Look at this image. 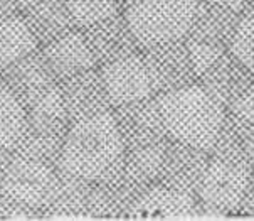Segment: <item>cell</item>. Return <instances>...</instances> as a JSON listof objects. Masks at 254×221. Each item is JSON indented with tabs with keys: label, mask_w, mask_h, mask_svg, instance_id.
<instances>
[{
	"label": "cell",
	"mask_w": 254,
	"mask_h": 221,
	"mask_svg": "<svg viewBox=\"0 0 254 221\" xmlns=\"http://www.w3.org/2000/svg\"><path fill=\"white\" fill-rule=\"evenodd\" d=\"M125 140L110 111L72 122L64 138L58 169L79 179L98 183L125 167Z\"/></svg>",
	"instance_id": "cell-1"
},
{
	"label": "cell",
	"mask_w": 254,
	"mask_h": 221,
	"mask_svg": "<svg viewBox=\"0 0 254 221\" xmlns=\"http://www.w3.org/2000/svg\"><path fill=\"white\" fill-rule=\"evenodd\" d=\"M163 128L184 145L210 149L222 127V110L216 98L199 86H180L158 103Z\"/></svg>",
	"instance_id": "cell-2"
},
{
	"label": "cell",
	"mask_w": 254,
	"mask_h": 221,
	"mask_svg": "<svg viewBox=\"0 0 254 221\" xmlns=\"http://www.w3.org/2000/svg\"><path fill=\"white\" fill-rule=\"evenodd\" d=\"M197 7L193 0H138L127 8L133 37L146 47L179 41L192 29Z\"/></svg>",
	"instance_id": "cell-3"
},
{
	"label": "cell",
	"mask_w": 254,
	"mask_h": 221,
	"mask_svg": "<svg viewBox=\"0 0 254 221\" xmlns=\"http://www.w3.org/2000/svg\"><path fill=\"white\" fill-rule=\"evenodd\" d=\"M59 189V171L36 159L14 155L0 186V194L17 203L46 211L53 205Z\"/></svg>",
	"instance_id": "cell-4"
},
{
	"label": "cell",
	"mask_w": 254,
	"mask_h": 221,
	"mask_svg": "<svg viewBox=\"0 0 254 221\" xmlns=\"http://www.w3.org/2000/svg\"><path fill=\"white\" fill-rule=\"evenodd\" d=\"M100 75L111 105L116 107L146 100L155 88L148 64L133 54L103 64Z\"/></svg>",
	"instance_id": "cell-5"
},
{
	"label": "cell",
	"mask_w": 254,
	"mask_h": 221,
	"mask_svg": "<svg viewBox=\"0 0 254 221\" xmlns=\"http://www.w3.org/2000/svg\"><path fill=\"white\" fill-rule=\"evenodd\" d=\"M249 176L238 164L217 160L202 172L200 196L209 208L229 211L243 203L248 193Z\"/></svg>",
	"instance_id": "cell-6"
},
{
	"label": "cell",
	"mask_w": 254,
	"mask_h": 221,
	"mask_svg": "<svg viewBox=\"0 0 254 221\" xmlns=\"http://www.w3.org/2000/svg\"><path fill=\"white\" fill-rule=\"evenodd\" d=\"M61 93L71 123L86 116L105 113L111 105L101 75L93 69L63 80Z\"/></svg>",
	"instance_id": "cell-7"
},
{
	"label": "cell",
	"mask_w": 254,
	"mask_h": 221,
	"mask_svg": "<svg viewBox=\"0 0 254 221\" xmlns=\"http://www.w3.org/2000/svg\"><path fill=\"white\" fill-rule=\"evenodd\" d=\"M0 76L22 105L46 86L58 83L42 51H34L25 58L12 63L10 66L0 69Z\"/></svg>",
	"instance_id": "cell-8"
},
{
	"label": "cell",
	"mask_w": 254,
	"mask_h": 221,
	"mask_svg": "<svg viewBox=\"0 0 254 221\" xmlns=\"http://www.w3.org/2000/svg\"><path fill=\"white\" fill-rule=\"evenodd\" d=\"M42 53H44L58 81L93 69L94 63H96L84 34L74 31L49 42L47 46H44Z\"/></svg>",
	"instance_id": "cell-9"
},
{
	"label": "cell",
	"mask_w": 254,
	"mask_h": 221,
	"mask_svg": "<svg viewBox=\"0 0 254 221\" xmlns=\"http://www.w3.org/2000/svg\"><path fill=\"white\" fill-rule=\"evenodd\" d=\"M84 37L91 47L96 63L101 64H108L125 56H130L133 42L136 41L127 20L118 19L116 15L84 27Z\"/></svg>",
	"instance_id": "cell-10"
},
{
	"label": "cell",
	"mask_w": 254,
	"mask_h": 221,
	"mask_svg": "<svg viewBox=\"0 0 254 221\" xmlns=\"http://www.w3.org/2000/svg\"><path fill=\"white\" fill-rule=\"evenodd\" d=\"M192 198L179 188H153L131 203L128 216L141 220L189 218L193 215Z\"/></svg>",
	"instance_id": "cell-11"
},
{
	"label": "cell",
	"mask_w": 254,
	"mask_h": 221,
	"mask_svg": "<svg viewBox=\"0 0 254 221\" xmlns=\"http://www.w3.org/2000/svg\"><path fill=\"white\" fill-rule=\"evenodd\" d=\"M20 15L42 46H47L64 34L72 32L76 27L64 0H41L36 5L20 10Z\"/></svg>",
	"instance_id": "cell-12"
},
{
	"label": "cell",
	"mask_w": 254,
	"mask_h": 221,
	"mask_svg": "<svg viewBox=\"0 0 254 221\" xmlns=\"http://www.w3.org/2000/svg\"><path fill=\"white\" fill-rule=\"evenodd\" d=\"M37 39L22 15H14L0 22V69L37 51Z\"/></svg>",
	"instance_id": "cell-13"
},
{
	"label": "cell",
	"mask_w": 254,
	"mask_h": 221,
	"mask_svg": "<svg viewBox=\"0 0 254 221\" xmlns=\"http://www.w3.org/2000/svg\"><path fill=\"white\" fill-rule=\"evenodd\" d=\"M64 138L66 137L39 132V130L25 125L22 135H20V138L15 142L10 150L14 155H22V157L41 160V162H46L58 169Z\"/></svg>",
	"instance_id": "cell-14"
},
{
	"label": "cell",
	"mask_w": 254,
	"mask_h": 221,
	"mask_svg": "<svg viewBox=\"0 0 254 221\" xmlns=\"http://www.w3.org/2000/svg\"><path fill=\"white\" fill-rule=\"evenodd\" d=\"M27 125V111L0 76V147L12 149Z\"/></svg>",
	"instance_id": "cell-15"
},
{
	"label": "cell",
	"mask_w": 254,
	"mask_h": 221,
	"mask_svg": "<svg viewBox=\"0 0 254 221\" xmlns=\"http://www.w3.org/2000/svg\"><path fill=\"white\" fill-rule=\"evenodd\" d=\"M76 25L88 27L116 15V0H64Z\"/></svg>",
	"instance_id": "cell-16"
},
{
	"label": "cell",
	"mask_w": 254,
	"mask_h": 221,
	"mask_svg": "<svg viewBox=\"0 0 254 221\" xmlns=\"http://www.w3.org/2000/svg\"><path fill=\"white\" fill-rule=\"evenodd\" d=\"M232 51L241 63L254 71V20H246L238 29L232 41Z\"/></svg>",
	"instance_id": "cell-17"
},
{
	"label": "cell",
	"mask_w": 254,
	"mask_h": 221,
	"mask_svg": "<svg viewBox=\"0 0 254 221\" xmlns=\"http://www.w3.org/2000/svg\"><path fill=\"white\" fill-rule=\"evenodd\" d=\"M189 58H190L193 71L204 73L212 64L217 63V59L221 58V53H219L216 46L207 41H195L189 47Z\"/></svg>",
	"instance_id": "cell-18"
},
{
	"label": "cell",
	"mask_w": 254,
	"mask_h": 221,
	"mask_svg": "<svg viewBox=\"0 0 254 221\" xmlns=\"http://www.w3.org/2000/svg\"><path fill=\"white\" fill-rule=\"evenodd\" d=\"M19 10H20L19 3H17L15 0H0V22L17 15Z\"/></svg>",
	"instance_id": "cell-19"
},
{
	"label": "cell",
	"mask_w": 254,
	"mask_h": 221,
	"mask_svg": "<svg viewBox=\"0 0 254 221\" xmlns=\"http://www.w3.org/2000/svg\"><path fill=\"white\" fill-rule=\"evenodd\" d=\"M12 157H14V154H12L10 149L0 147V186H2V179H3V176H5V171H7L8 164H10Z\"/></svg>",
	"instance_id": "cell-20"
},
{
	"label": "cell",
	"mask_w": 254,
	"mask_h": 221,
	"mask_svg": "<svg viewBox=\"0 0 254 221\" xmlns=\"http://www.w3.org/2000/svg\"><path fill=\"white\" fill-rule=\"evenodd\" d=\"M212 3H216V5H224V7H229V8H236L239 7L241 3L244 2V0H210Z\"/></svg>",
	"instance_id": "cell-21"
},
{
	"label": "cell",
	"mask_w": 254,
	"mask_h": 221,
	"mask_svg": "<svg viewBox=\"0 0 254 221\" xmlns=\"http://www.w3.org/2000/svg\"><path fill=\"white\" fill-rule=\"evenodd\" d=\"M17 3H19V8L20 10H24V8L31 7V5H36L37 2H41V0H15Z\"/></svg>",
	"instance_id": "cell-22"
},
{
	"label": "cell",
	"mask_w": 254,
	"mask_h": 221,
	"mask_svg": "<svg viewBox=\"0 0 254 221\" xmlns=\"http://www.w3.org/2000/svg\"><path fill=\"white\" fill-rule=\"evenodd\" d=\"M118 3H122V5H127V7H130V5H133V3H136L138 0H116Z\"/></svg>",
	"instance_id": "cell-23"
}]
</instances>
